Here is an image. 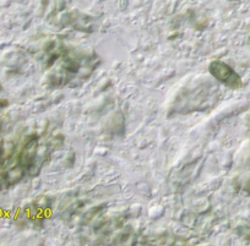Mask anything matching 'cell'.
<instances>
[{
	"label": "cell",
	"mask_w": 250,
	"mask_h": 246,
	"mask_svg": "<svg viewBox=\"0 0 250 246\" xmlns=\"http://www.w3.org/2000/svg\"><path fill=\"white\" fill-rule=\"evenodd\" d=\"M95 57L58 45L48 59L50 86L64 87L79 80H85L95 70Z\"/></svg>",
	"instance_id": "obj_1"
},
{
	"label": "cell",
	"mask_w": 250,
	"mask_h": 246,
	"mask_svg": "<svg viewBox=\"0 0 250 246\" xmlns=\"http://www.w3.org/2000/svg\"><path fill=\"white\" fill-rule=\"evenodd\" d=\"M208 71H210L211 76L215 77L217 81L227 86L228 88L238 90L243 86L242 77L226 62H220V60L212 62L208 66Z\"/></svg>",
	"instance_id": "obj_2"
},
{
	"label": "cell",
	"mask_w": 250,
	"mask_h": 246,
	"mask_svg": "<svg viewBox=\"0 0 250 246\" xmlns=\"http://www.w3.org/2000/svg\"><path fill=\"white\" fill-rule=\"evenodd\" d=\"M14 144L10 142H0V164H3L6 159L13 156Z\"/></svg>",
	"instance_id": "obj_3"
},
{
	"label": "cell",
	"mask_w": 250,
	"mask_h": 246,
	"mask_svg": "<svg viewBox=\"0 0 250 246\" xmlns=\"http://www.w3.org/2000/svg\"><path fill=\"white\" fill-rule=\"evenodd\" d=\"M230 1H238V0H230Z\"/></svg>",
	"instance_id": "obj_4"
}]
</instances>
